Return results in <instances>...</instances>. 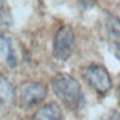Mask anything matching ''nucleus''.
<instances>
[{
  "label": "nucleus",
  "instance_id": "obj_2",
  "mask_svg": "<svg viewBox=\"0 0 120 120\" xmlns=\"http://www.w3.org/2000/svg\"><path fill=\"white\" fill-rule=\"evenodd\" d=\"M76 48V37L73 33L71 27L62 25L53 37V46H52V55L58 61H67L73 55Z\"/></svg>",
  "mask_w": 120,
  "mask_h": 120
},
{
  "label": "nucleus",
  "instance_id": "obj_8",
  "mask_svg": "<svg viewBox=\"0 0 120 120\" xmlns=\"http://www.w3.org/2000/svg\"><path fill=\"white\" fill-rule=\"evenodd\" d=\"M105 25H107L108 36L116 41V43H119L120 41V19L114 15H108Z\"/></svg>",
  "mask_w": 120,
  "mask_h": 120
},
{
  "label": "nucleus",
  "instance_id": "obj_1",
  "mask_svg": "<svg viewBox=\"0 0 120 120\" xmlns=\"http://www.w3.org/2000/svg\"><path fill=\"white\" fill-rule=\"evenodd\" d=\"M52 90L56 98L70 110H77L83 105L82 87L73 76L58 74L52 79Z\"/></svg>",
  "mask_w": 120,
  "mask_h": 120
},
{
  "label": "nucleus",
  "instance_id": "obj_10",
  "mask_svg": "<svg viewBox=\"0 0 120 120\" xmlns=\"http://www.w3.org/2000/svg\"><path fill=\"white\" fill-rule=\"evenodd\" d=\"M3 2L4 0H0V12H2V8H3Z\"/></svg>",
  "mask_w": 120,
  "mask_h": 120
},
{
  "label": "nucleus",
  "instance_id": "obj_5",
  "mask_svg": "<svg viewBox=\"0 0 120 120\" xmlns=\"http://www.w3.org/2000/svg\"><path fill=\"white\" fill-rule=\"evenodd\" d=\"M15 101V87L6 77L0 76V113L12 107Z\"/></svg>",
  "mask_w": 120,
  "mask_h": 120
},
{
  "label": "nucleus",
  "instance_id": "obj_6",
  "mask_svg": "<svg viewBox=\"0 0 120 120\" xmlns=\"http://www.w3.org/2000/svg\"><path fill=\"white\" fill-rule=\"evenodd\" d=\"M33 120H62V111L58 104L50 102L48 105L40 107L34 113Z\"/></svg>",
  "mask_w": 120,
  "mask_h": 120
},
{
  "label": "nucleus",
  "instance_id": "obj_4",
  "mask_svg": "<svg viewBox=\"0 0 120 120\" xmlns=\"http://www.w3.org/2000/svg\"><path fill=\"white\" fill-rule=\"evenodd\" d=\"M48 95L46 86L39 82H25L19 89V105L22 108H31L41 104Z\"/></svg>",
  "mask_w": 120,
  "mask_h": 120
},
{
  "label": "nucleus",
  "instance_id": "obj_11",
  "mask_svg": "<svg viewBox=\"0 0 120 120\" xmlns=\"http://www.w3.org/2000/svg\"><path fill=\"white\" fill-rule=\"evenodd\" d=\"M110 120H120V119H119V117H111Z\"/></svg>",
  "mask_w": 120,
  "mask_h": 120
},
{
  "label": "nucleus",
  "instance_id": "obj_3",
  "mask_svg": "<svg viewBox=\"0 0 120 120\" xmlns=\"http://www.w3.org/2000/svg\"><path fill=\"white\" fill-rule=\"evenodd\" d=\"M83 77L87 85L99 95H105L111 89V77L102 65L92 64V65L86 67L83 70Z\"/></svg>",
  "mask_w": 120,
  "mask_h": 120
},
{
  "label": "nucleus",
  "instance_id": "obj_9",
  "mask_svg": "<svg viewBox=\"0 0 120 120\" xmlns=\"http://www.w3.org/2000/svg\"><path fill=\"white\" fill-rule=\"evenodd\" d=\"M79 3L82 6H85V8H90V6H94L96 3V0H79Z\"/></svg>",
  "mask_w": 120,
  "mask_h": 120
},
{
  "label": "nucleus",
  "instance_id": "obj_7",
  "mask_svg": "<svg viewBox=\"0 0 120 120\" xmlns=\"http://www.w3.org/2000/svg\"><path fill=\"white\" fill-rule=\"evenodd\" d=\"M0 59L4 61L9 67H15L18 64L12 41L8 37H4V36H0Z\"/></svg>",
  "mask_w": 120,
  "mask_h": 120
}]
</instances>
